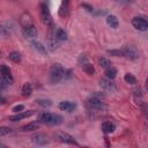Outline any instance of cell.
Returning <instances> with one entry per match:
<instances>
[{
	"label": "cell",
	"mask_w": 148,
	"mask_h": 148,
	"mask_svg": "<svg viewBox=\"0 0 148 148\" xmlns=\"http://www.w3.org/2000/svg\"><path fill=\"white\" fill-rule=\"evenodd\" d=\"M65 74H66V69L62 67L61 64H59V62L53 64L49 71L50 82L53 84H57V83L65 81Z\"/></svg>",
	"instance_id": "obj_1"
},
{
	"label": "cell",
	"mask_w": 148,
	"mask_h": 148,
	"mask_svg": "<svg viewBox=\"0 0 148 148\" xmlns=\"http://www.w3.org/2000/svg\"><path fill=\"white\" fill-rule=\"evenodd\" d=\"M39 121L46 125H51V126H57L60 125L62 123V117L58 113H52L49 111H44L39 114Z\"/></svg>",
	"instance_id": "obj_2"
},
{
	"label": "cell",
	"mask_w": 148,
	"mask_h": 148,
	"mask_svg": "<svg viewBox=\"0 0 148 148\" xmlns=\"http://www.w3.org/2000/svg\"><path fill=\"white\" fill-rule=\"evenodd\" d=\"M87 104L90 109L97 110V111H105L108 109V105L105 104V102H103V98H99L95 95H91L87 99Z\"/></svg>",
	"instance_id": "obj_3"
},
{
	"label": "cell",
	"mask_w": 148,
	"mask_h": 148,
	"mask_svg": "<svg viewBox=\"0 0 148 148\" xmlns=\"http://www.w3.org/2000/svg\"><path fill=\"white\" fill-rule=\"evenodd\" d=\"M132 25L139 31H148V16L138 15L132 18Z\"/></svg>",
	"instance_id": "obj_4"
},
{
	"label": "cell",
	"mask_w": 148,
	"mask_h": 148,
	"mask_svg": "<svg viewBox=\"0 0 148 148\" xmlns=\"http://www.w3.org/2000/svg\"><path fill=\"white\" fill-rule=\"evenodd\" d=\"M40 20L46 25L52 24V16L50 13V6L47 1H44L40 5Z\"/></svg>",
	"instance_id": "obj_5"
},
{
	"label": "cell",
	"mask_w": 148,
	"mask_h": 148,
	"mask_svg": "<svg viewBox=\"0 0 148 148\" xmlns=\"http://www.w3.org/2000/svg\"><path fill=\"white\" fill-rule=\"evenodd\" d=\"M121 51V57L128 59V60H138L139 59V52L136 51L135 47L131 45H125L120 49Z\"/></svg>",
	"instance_id": "obj_6"
},
{
	"label": "cell",
	"mask_w": 148,
	"mask_h": 148,
	"mask_svg": "<svg viewBox=\"0 0 148 148\" xmlns=\"http://www.w3.org/2000/svg\"><path fill=\"white\" fill-rule=\"evenodd\" d=\"M22 35L27 39H34V38L37 37L38 31H37V28L34 24L28 23V24L23 25V28H22Z\"/></svg>",
	"instance_id": "obj_7"
},
{
	"label": "cell",
	"mask_w": 148,
	"mask_h": 148,
	"mask_svg": "<svg viewBox=\"0 0 148 148\" xmlns=\"http://www.w3.org/2000/svg\"><path fill=\"white\" fill-rule=\"evenodd\" d=\"M98 84L104 91H108V92H116L117 91V86L113 82V80H111V79H108V77L101 79L98 81Z\"/></svg>",
	"instance_id": "obj_8"
},
{
	"label": "cell",
	"mask_w": 148,
	"mask_h": 148,
	"mask_svg": "<svg viewBox=\"0 0 148 148\" xmlns=\"http://www.w3.org/2000/svg\"><path fill=\"white\" fill-rule=\"evenodd\" d=\"M56 139L62 143H68V145H75L79 146V143L76 142V140L74 139L73 135L66 133V132H57L56 133Z\"/></svg>",
	"instance_id": "obj_9"
},
{
	"label": "cell",
	"mask_w": 148,
	"mask_h": 148,
	"mask_svg": "<svg viewBox=\"0 0 148 148\" xmlns=\"http://www.w3.org/2000/svg\"><path fill=\"white\" fill-rule=\"evenodd\" d=\"M54 31H56V28H54V29H51L50 36H49V38H47V49H49L50 51H56V50H58L59 46H60V44H59L60 40L56 37Z\"/></svg>",
	"instance_id": "obj_10"
},
{
	"label": "cell",
	"mask_w": 148,
	"mask_h": 148,
	"mask_svg": "<svg viewBox=\"0 0 148 148\" xmlns=\"http://www.w3.org/2000/svg\"><path fill=\"white\" fill-rule=\"evenodd\" d=\"M1 79H2L8 86H10V84L14 83V77H13V75H12V73H10V69H9V67H7L6 65H2V66H1Z\"/></svg>",
	"instance_id": "obj_11"
},
{
	"label": "cell",
	"mask_w": 148,
	"mask_h": 148,
	"mask_svg": "<svg viewBox=\"0 0 148 148\" xmlns=\"http://www.w3.org/2000/svg\"><path fill=\"white\" fill-rule=\"evenodd\" d=\"M30 139H31V142L34 145H36V146H46L50 142L49 139H47V136H45L44 134H40V133L34 134Z\"/></svg>",
	"instance_id": "obj_12"
},
{
	"label": "cell",
	"mask_w": 148,
	"mask_h": 148,
	"mask_svg": "<svg viewBox=\"0 0 148 148\" xmlns=\"http://www.w3.org/2000/svg\"><path fill=\"white\" fill-rule=\"evenodd\" d=\"M58 109L66 112H73L76 109V103L73 101H61L58 104Z\"/></svg>",
	"instance_id": "obj_13"
},
{
	"label": "cell",
	"mask_w": 148,
	"mask_h": 148,
	"mask_svg": "<svg viewBox=\"0 0 148 148\" xmlns=\"http://www.w3.org/2000/svg\"><path fill=\"white\" fill-rule=\"evenodd\" d=\"M34 113H35L34 110L24 111V112H23V111H22V112H17V113H15V114H13V116H9V117H8V120H10V121H13V123L20 121V120H22V119H25V118L32 116Z\"/></svg>",
	"instance_id": "obj_14"
},
{
	"label": "cell",
	"mask_w": 148,
	"mask_h": 148,
	"mask_svg": "<svg viewBox=\"0 0 148 148\" xmlns=\"http://www.w3.org/2000/svg\"><path fill=\"white\" fill-rule=\"evenodd\" d=\"M12 32H13V24L9 23V21H7V22L1 24V27H0V35L3 38L9 37L12 35Z\"/></svg>",
	"instance_id": "obj_15"
},
{
	"label": "cell",
	"mask_w": 148,
	"mask_h": 148,
	"mask_svg": "<svg viewBox=\"0 0 148 148\" xmlns=\"http://www.w3.org/2000/svg\"><path fill=\"white\" fill-rule=\"evenodd\" d=\"M101 130H102V132H103L104 134H111V133L114 132V130H116V125H114L112 121L106 120V121L102 123V125H101Z\"/></svg>",
	"instance_id": "obj_16"
},
{
	"label": "cell",
	"mask_w": 148,
	"mask_h": 148,
	"mask_svg": "<svg viewBox=\"0 0 148 148\" xmlns=\"http://www.w3.org/2000/svg\"><path fill=\"white\" fill-rule=\"evenodd\" d=\"M69 2L71 0H61V5L59 7V16L61 17H66L68 15V12H69Z\"/></svg>",
	"instance_id": "obj_17"
},
{
	"label": "cell",
	"mask_w": 148,
	"mask_h": 148,
	"mask_svg": "<svg viewBox=\"0 0 148 148\" xmlns=\"http://www.w3.org/2000/svg\"><path fill=\"white\" fill-rule=\"evenodd\" d=\"M106 24H108L109 27H111L112 29H117V28L119 27V20L117 18L116 15L110 14V15L106 16Z\"/></svg>",
	"instance_id": "obj_18"
},
{
	"label": "cell",
	"mask_w": 148,
	"mask_h": 148,
	"mask_svg": "<svg viewBox=\"0 0 148 148\" xmlns=\"http://www.w3.org/2000/svg\"><path fill=\"white\" fill-rule=\"evenodd\" d=\"M39 123L40 121H31L24 126H22L20 128L21 132H32V131H36L38 127H39Z\"/></svg>",
	"instance_id": "obj_19"
},
{
	"label": "cell",
	"mask_w": 148,
	"mask_h": 148,
	"mask_svg": "<svg viewBox=\"0 0 148 148\" xmlns=\"http://www.w3.org/2000/svg\"><path fill=\"white\" fill-rule=\"evenodd\" d=\"M31 46L34 47V50H36L37 52L42 53V54H46L47 53V50H46V46H44L40 42H37V40H32L31 42Z\"/></svg>",
	"instance_id": "obj_20"
},
{
	"label": "cell",
	"mask_w": 148,
	"mask_h": 148,
	"mask_svg": "<svg viewBox=\"0 0 148 148\" xmlns=\"http://www.w3.org/2000/svg\"><path fill=\"white\" fill-rule=\"evenodd\" d=\"M21 92H22V96L23 97H29L32 94V86H31V83H29V82L23 83L22 89H21Z\"/></svg>",
	"instance_id": "obj_21"
},
{
	"label": "cell",
	"mask_w": 148,
	"mask_h": 148,
	"mask_svg": "<svg viewBox=\"0 0 148 148\" xmlns=\"http://www.w3.org/2000/svg\"><path fill=\"white\" fill-rule=\"evenodd\" d=\"M117 74H118V71L113 66H111V67H109V68L105 69V77H108V79L113 80V79H116Z\"/></svg>",
	"instance_id": "obj_22"
},
{
	"label": "cell",
	"mask_w": 148,
	"mask_h": 148,
	"mask_svg": "<svg viewBox=\"0 0 148 148\" xmlns=\"http://www.w3.org/2000/svg\"><path fill=\"white\" fill-rule=\"evenodd\" d=\"M98 65H99L102 68H105V69L112 66L111 61H110L106 57H99V58H98Z\"/></svg>",
	"instance_id": "obj_23"
},
{
	"label": "cell",
	"mask_w": 148,
	"mask_h": 148,
	"mask_svg": "<svg viewBox=\"0 0 148 148\" xmlns=\"http://www.w3.org/2000/svg\"><path fill=\"white\" fill-rule=\"evenodd\" d=\"M54 34H56V37L59 40H66L67 39V34H66V31L62 28H57L56 31H54Z\"/></svg>",
	"instance_id": "obj_24"
},
{
	"label": "cell",
	"mask_w": 148,
	"mask_h": 148,
	"mask_svg": "<svg viewBox=\"0 0 148 148\" xmlns=\"http://www.w3.org/2000/svg\"><path fill=\"white\" fill-rule=\"evenodd\" d=\"M81 67H82V69H83V72H84L86 74H88V75H94L95 68H94V66H92L90 62H86V64H83Z\"/></svg>",
	"instance_id": "obj_25"
},
{
	"label": "cell",
	"mask_w": 148,
	"mask_h": 148,
	"mask_svg": "<svg viewBox=\"0 0 148 148\" xmlns=\"http://www.w3.org/2000/svg\"><path fill=\"white\" fill-rule=\"evenodd\" d=\"M36 103L42 108H50L52 105V101L47 98H38L36 99Z\"/></svg>",
	"instance_id": "obj_26"
},
{
	"label": "cell",
	"mask_w": 148,
	"mask_h": 148,
	"mask_svg": "<svg viewBox=\"0 0 148 148\" xmlns=\"http://www.w3.org/2000/svg\"><path fill=\"white\" fill-rule=\"evenodd\" d=\"M124 80H125V82L128 83V84H132V86L136 84V77H135L133 74H131V73H126V74L124 75Z\"/></svg>",
	"instance_id": "obj_27"
},
{
	"label": "cell",
	"mask_w": 148,
	"mask_h": 148,
	"mask_svg": "<svg viewBox=\"0 0 148 148\" xmlns=\"http://www.w3.org/2000/svg\"><path fill=\"white\" fill-rule=\"evenodd\" d=\"M8 58H9L12 61L16 62V64L21 61V54H20V52H17V51H12V52L8 54Z\"/></svg>",
	"instance_id": "obj_28"
},
{
	"label": "cell",
	"mask_w": 148,
	"mask_h": 148,
	"mask_svg": "<svg viewBox=\"0 0 148 148\" xmlns=\"http://www.w3.org/2000/svg\"><path fill=\"white\" fill-rule=\"evenodd\" d=\"M9 133H12V128L6 127V126H1L0 127V135L1 136H5V135H7Z\"/></svg>",
	"instance_id": "obj_29"
},
{
	"label": "cell",
	"mask_w": 148,
	"mask_h": 148,
	"mask_svg": "<svg viewBox=\"0 0 148 148\" xmlns=\"http://www.w3.org/2000/svg\"><path fill=\"white\" fill-rule=\"evenodd\" d=\"M108 53L113 56V57H121V51L120 50H109Z\"/></svg>",
	"instance_id": "obj_30"
},
{
	"label": "cell",
	"mask_w": 148,
	"mask_h": 148,
	"mask_svg": "<svg viewBox=\"0 0 148 148\" xmlns=\"http://www.w3.org/2000/svg\"><path fill=\"white\" fill-rule=\"evenodd\" d=\"M77 62H79V65H80V66H82L83 64L88 62V59H87V57H86L84 54H81V56H80V58H79V60H77Z\"/></svg>",
	"instance_id": "obj_31"
},
{
	"label": "cell",
	"mask_w": 148,
	"mask_h": 148,
	"mask_svg": "<svg viewBox=\"0 0 148 148\" xmlns=\"http://www.w3.org/2000/svg\"><path fill=\"white\" fill-rule=\"evenodd\" d=\"M24 110V105H22V104H18V105H15L14 108H13V111L15 112V113H17V112H22Z\"/></svg>",
	"instance_id": "obj_32"
},
{
	"label": "cell",
	"mask_w": 148,
	"mask_h": 148,
	"mask_svg": "<svg viewBox=\"0 0 148 148\" xmlns=\"http://www.w3.org/2000/svg\"><path fill=\"white\" fill-rule=\"evenodd\" d=\"M82 7H83V8H86V9H87L88 12H90V13H92V12H94V8H92L90 5H88V3H82Z\"/></svg>",
	"instance_id": "obj_33"
},
{
	"label": "cell",
	"mask_w": 148,
	"mask_h": 148,
	"mask_svg": "<svg viewBox=\"0 0 148 148\" xmlns=\"http://www.w3.org/2000/svg\"><path fill=\"white\" fill-rule=\"evenodd\" d=\"M135 0H117V2L119 3H131V2H134Z\"/></svg>",
	"instance_id": "obj_34"
},
{
	"label": "cell",
	"mask_w": 148,
	"mask_h": 148,
	"mask_svg": "<svg viewBox=\"0 0 148 148\" xmlns=\"http://www.w3.org/2000/svg\"><path fill=\"white\" fill-rule=\"evenodd\" d=\"M146 89L148 90V76H147V79H146Z\"/></svg>",
	"instance_id": "obj_35"
}]
</instances>
